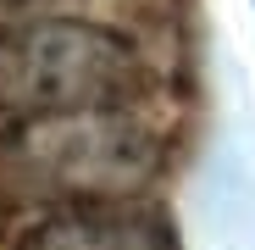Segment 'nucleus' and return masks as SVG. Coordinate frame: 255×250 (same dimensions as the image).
<instances>
[{"instance_id": "nucleus-4", "label": "nucleus", "mask_w": 255, "mask_h": 250, "mask_svg": "<svg viewBox=\"0 0 255 250\" xmlns=\"http://www.w3.org/2000/svg\"><path fill=\"white\" fill-rule=\"evenodd\" d=\"M67 0H0V28H17V22H39V17H56Z\"/></svg>"}, {"instance_id": "nucleus-2", "label": "nucleus", "mask_w": 255, "mask_h": 250, "mask_svg": "<svg viewBox=\"0 0 255 250\" xmlns=\"http://www.w3.org/2000/svg\"><path fill=\"white\" fill-rule=\"evenodd\" d=\"M11 161L28 178L50 184L56 195L78 200H117L155 178L161 145L139 117L89 106V111H56V117H22L11 134Z\"/></svg>"}, {"instance_id": "nucleus-3", "label": "nucleus", "mask_w": 255, "mask_h": 250, "mask_svg": "<svg viewBox=\"0 0 255 250\" xmlns=\"http://www.w3.org/2000/svg\"><path fill=\"white\" fill-rule=\"evenodd\" d=\"M22 250H172V234L144 212L72 206V212L45 217L22 239Z\"/></svg>"}, {"instance_id": "nucleus-1", "label": "nucleus", "mask_w": 255, "mask_h": 250, "mask_svg": "<svg viewBox=\"0 0 255 250\" xmlns=\"http://www.w3.org/2000/svg\"><path fill=\"white\" fill-rule=\"evenodd\" d=\"M139 61L122 33L83 17H39L0 33V111L56 117L128 95Z\"/></svg>"}]
</instances>
